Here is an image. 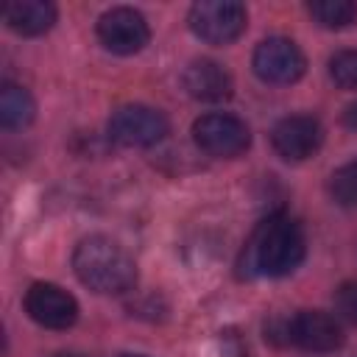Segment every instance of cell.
<instances>
[{"instance_id":"obj_20","label":"cell","mask_w":357,"mask_h":357,"mask_svg":"<svg viewBox=\"0 0 357 357\" xmlns=\"http://www.w3.org/2000/svg\"><path fill=\"white\" fill-rule=\"evenodd\" d=\"M117 357H145V354H117Z\"/></svg>"},{"instance_id":"obj_12","label":"cell","mask_w":357,"mask_h":357,"mask_svg":"<svg viewBox=\"0 0 357 357\" xmlns=\"http://www.w3.org/2000/svg\"><path fill=\"white\" fill-rule=\"evenodd\" d=\"M3 20L20 36H39L53 28L56 6L47 0H11L3 6Z\"/></svg>"},{"instance_id":"obj_4","label":"cell","mask_w":357,"mask_h":357,"mask_svg":"<svg viewBox=\"0 0 357 357\" xmlns=\"http://www.w3.org/2000/svg\"><path fill=\"white\" fill-rule=\"evenodd\" d=\"M192 139L195 145L209 153V156H218V159H234L240 153L248 151L251 145V131L248 126L234 117V114H226V112H209V114H201L195 123H192Z\"/></svg>"},{"instance_id":"obj_9","label":"cell","mask_w":357,"mask_h":357,"mask_svg":"<svg viewBox=\"0 0 357 357\" xmlns=\"http://www.w3.org/2000/svg\"><path fill=\"white\" fill-rule=\"evenodd\" d=\"M321 139H324L321 123L315 117H310V114L282 117L273 126V131H271L273 151L284 162H304V159H310L321 148Z\"/></svg>"},{"instance_id":"obj_15","label":"cell","mask_w":357,"mask_h":357,"mask_svg":"<svg viewBox=\"0 0 357 357\" xmlns=\"http://www.w3.org/2000/svg\"><path fill=\"white\" fill-rule=\"evenodd\" d=\"M329 195L340 206H357V165H343L329 176Z\"/></svg>"},{"instance_id":"obj_18","label":"cell","mask_w":357,"mask_h":357,"mask_svg":"<svg viewBox=\"0 0 357 357\" xmlns=\"http://www.w3.org/2000/svg\"><path fill=\"white\" fill-rule=\"evenodd\" d=\"M343 123H346L349 128H357V103L346 106V112H343Z\"/></svg>"},{"instance_id":"obj_3","label":"cell","mask_w":357,"mask_h":357,"mask_svg":"<svg viewBox=\"0 0 357 357\" xmlns=\"http://www.w3.org/2000/svg\"><path fill=\"white\" fill-rule=\"evenodd\" d=\"M190 31L206 45H231L248 22V11L234 0H201L190 8Z\"/></svg>"},{"instance_id":"obj_17","label":"cell","mask_w":357,"mask_h":357,"mask_svg":"<svg viewBox=\"0 0 357 357\" xmlns=\"http://www.w3.org/2000/svg\"><path fill=\"white\" fill-rule=\"evenodd\" d=\"M335 310L343 321L357 326V282H346L335 293Z\"/></svg>"},{"instance_id":"obj_13","label":"cell","mask_w":357,"mask_h":357,"mask_svg":"<svg viewBox=\"0 0 357 357\" xmlns=\"http://www.w3.org/2000/svg\"><path fill=\"white\" fill-rule=\"evenodd\" d=\"M36 117V103L28 89L17 84H3L0 89V123L3 128H25Z\"/></svg>"},{"instance_id":"obj_5","label":"cell","mask_w":357,"mask_h":357,"mask_svg":"<svg viewBox=\"0 0 357 357\" xmlns=\"http://www.w3.org/2000/svg\"><path fill=\"white\" fill-rule=\"evenodd\" d=\"M109 137L126 148H151L167 137V117L153 106L128 103L112 112Z\"/></svg>"},{"instance_id":"obj_7","label":"cell","mask_w":357,"mask_h":357,"mask_svg":"<svg viewBox=\"0 0 357 357\" xmlns=\"http://www.w3.org/2000/svg\"><path fill=\"white\" fill-rule=\"evenodd\" d=\"M98 39L106 50H112L117 56H131V53H139L148 45L151 28H148V22L139 11L117 6V8H109L106 14H100Z\"/></svg>"},{"instance_id":"obj_8","label":"cell","mask_w":357,"mask_h":357,"mask_svg":"<svg viewBox=\"0 0 357 357\" xmlns=\"http://www.w3.org/2000/svg\"><path fill=\"white\" fill-rule=\"evenodd\" d=\"M25 312L45 329H67L78 318V301L59 284L36 282L25 293Z\"/></svg>"},{"instance_id":"obj_16","label":"cell","mask_w":357,"mask_h":357,"mask_svg":"<svg viewBox=\"0 0 357 357\" xmlns=\"http://www.w3.org/2000/svg\"><path fill=\"white\" fill-rule=\"evenodd\" d=\"M329 75L340 89H357V50H340L329 59Z\"/></svg>"},{"instance_id":"obj_6","label":"cell","mask_w":357,"mask_h":357,"mask_svg":"<svg viewBox=\"0 0 357 357\" xmlns=\"http://www.w3.org/2000/svg\"><path fill=\"white\" fill-rule=\"evenodd\" d=\"M254 73L265 84H293L304 75L307 59L301 47L287 36H268L254 50Z\"/></svg>"},{"instance_id":"obj_11","label":"cell","mask_w":357,"mask_h":357,"mask_svg":"<svg viewBox=\"0 0 357 357\" xmlns=\"http://www.w3.org/2000/svg\"><path fill=\"white\" fill-rule=\"evenodd\" d=\"M181 81H184V89H187L190 98L206 100V103L226 100V98H231V89H234L231 75H229L218 61H212V59H198V61H192V64L184 70Z\"/></svg>"},{"instance_id":"obj_19","label":"cell","mask_w":357,"mask_h":357,"mask_svg":"<svg viewBox=\"0 0 357 357\" xmlns=\"http://www.w3.org/2000/svg\"><path fill=\"white\" fill-rule=\"evenodd\" d=\"M50 357H86V354H78V351H56Z\"/></svg>"},{"instance_id":"obj_1","label":"cell","mask_w":357,"mask_h":357,"mask_svg":"<svg viewBox=\"0 0 357 357\" xmlns=\"http://www.w3.org/2000/svg\"><path fill=\"white\" fill-rule=\"evenodd\" d=\"M304 251V229L287 215H273L251 234L243 254V268L254 276H287L301 265Z\"/></svg>"},{"instance_id":"obj_14","label":"cell","mask_w":357,"mask_h":357,"mask_svg":"<svg viewBox=\"0 0 357 357\" xmlns=\"http://www.w3.org/2000/svg\"><path fill=\"white\" fill-rule=\"evenodd\" d=\"M307 11L324 28H346L357 20V3L351 0H312Z\"/></svg>"},{"instance_id":"obj_10","label":"cell","mask_w":357,"mask_h":357,"mask_svg":"<svg viewBox=\"0 0 357 357\" xmlns=\"http://www.w3.org/2000/svg\"><path fill=\"white\" fill-rule=\"evenodd\" d=\"M287 340L307 351H335L343 343V329L335 315L321 310H301L287 321Z\"/></svg>"},{"instance_id":"obj_21","label":"cell","mask_w":357,"mask_h":357,"mask_svg":"<svg viewBox=\"0 0 357 357\" xmlns=\"http://www.w3.org/2000/svg\"><path fill=\"white\" fill-rule=\"evenodd\" d=\"M354 165H357V162H354Z\"/></svg>"},{"instance_id":"obj_2","label":"cell","mask_w":357,"mask_h":357,"mask_svg":"<svg viewBox=\"0 0 357 357\" xmlns=\"http://www.w3.org/2000/svg\"><path fill=\"white\" fill-rule=\"evenodd\" d=\"M73 271L84 287L103 296H120L137 284V265L131 254L106 234H89L75 245Z\"/></svg>"}]
</instances>
